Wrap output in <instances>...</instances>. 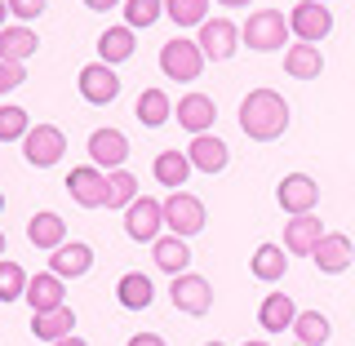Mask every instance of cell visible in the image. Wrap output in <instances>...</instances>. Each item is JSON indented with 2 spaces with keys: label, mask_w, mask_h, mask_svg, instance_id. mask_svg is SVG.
<instances>
[{
  "label": "cell",
  "mask_w": 355,
  "mask_h": 346,
  "mask_svg": "<svg viewBox=\"0 0 355 346\" xmlns=\"http://www.w3.org/2000/svg\"><path fill=\"white\" fill-rule=\"evenodd\" d=\"M240 129L249 133L253 142H275L288 129V103L275 89H253L240 103Z\"/></svg>",
  "instance_id": "1"
},
{
  "label": "cell",
  "mask_w": 355,
  "mask_h": 346,
  "mask_svg": "<svg viewBox=\"0 0 355 346\" xmlns=\"http://www.w3.org/2000/svg\"><path fill=\"white\" fill-rule=\"evenodd\" d=\"M240 40L249 44L253 53H275V49H284V40H288V18L280 9H258V14H249V22L240 27Z\"/></svg>",
  "instance_id": "2"
},
{
  "label": "cell",
  "mask_w": 355,
  "mask_h": 346,
  "mask_svg": "<svg viewBox=\"0 0 355 346\" xmlns=\"http://www.w3.org/2000/svg\"><path fill=\"white\" fill-rule=\"evenodd\" d=\"M164 227L182 240L200 236L205 231V200L191 191H169V200H164Z\"/></svg>",
  "instance_id": "3"
},
{
  "label": "cell",
  "mask_w": 355,
  "mask_h": 346,
  "mask_svg": "<svg viewBox=\"0 0 355 346\" xmlns=\"http://www.w3.org/2000/svg\"><path fill=\"white\" fill-rule=\"evenodd\" d=\"M67 191H71L76 205L85 209H107L111 205V182L98 164H85V169H71L67 173Z\"/></svg>",
  "instance_id": "4"
},
{
  "label": "cell",
  "mask_w": 355,
  "mask_h": 346,
  "mask_svg": "<svg viewBox=\"0 0 355 346\" xmlns=\"http://www.w3.org/2000/svg\"><path fill=\"white\" fill-rule=\"evenodd\" d=\"M200 49H205V58H214V62H227L231 53L240 49V22H231V18H205L200 22Z\"/></svg>",
  "instance_id": "5"
},
{
  "label": "cell",
  "mask_w": 355,
  "mask_h": 346,
  "mask_svg": "<svg viewBox=\"0 0 355 346\" xmlns=\"http://www.w3.org/2000/svg\"><path fill=\"white\" fill-rule=\"evenodd\" d=\"M160 67H164L169 80H196L205 71V49L196 40H169L160 49Z\"/></svg>",
  "instance_id": "6"
},
{
  "label": "cell",
  "mask_w": 355,
  "mask_h": 346,
  "mask_svg": "<svg viewBox=\"0 0 355 346\" xmlns=\"http://www.w3.org/2000/svg\"><path fill=\"white\" fill-rule=\"evenodd\" d=\"M288 31H293L297 40H306V44L324 40L333 31L329 5H320V0H302V5H293V9H288Z\"/></svg>",
  "instance_id": "7"
},
{
  "label": "cell",
  "mask_w": 355,
  "mask_h": 346,
  "mask_svg": "<svg viewBox=\"0 0 355 346\" xmlns=\"http://www.w3.org/2000/svg\"><path fill=\"white\" fill-rule=\"evenodd\" d=\"M160 227H164V200H151V196H138L133 205L125 209V231L129 240H160Z\"/></svg>",
  "instance_id": "8"
},
{
  "label": "cell",
  "mask_w": 355,
  "mask_h": 346,
  "mask_svg": "<svg viewBox=\"0 0 355 346\" xmlns=\"http://www.w3.org/2000/svg\"><path fill=\"white\" fill-rule=\"evenodd\" d=\"M67 151V138L58 125H36L22 138V155H27V164H36V169H49V164H58Z\"/></svg>",
  "instance_id": "9"
},
{
  "label": "cell",
  "mask_w": 355,
  "mask_h": 346,
  "mask_svg": "<svg viewBox=\"0 0 355 346\" xmlns=\"http://www.w3.org/2000/svg\"><path fill=\"white\" fill-rule=\"evenodd\" d=\"M275 200H280L284 214L302 218V214H315V205H320V187H315V178H311V173H288L284 182L275 187Z\"/></svg>",
  "instance_id": "10"
},
{
  "label": "cell",
  "mask_w": 355,
  "mask_h": 346,
  "mask_svg": "<svg viewBox=\"0 0 355 346\" xmlns=\"http://www.w3.org/2000/svg\"><path fill=\"white\" fill-rule=\"evenodd\" d=\"M169 302L182 311V315H205L209 306H214V288H209L205 275H173L169 284Z\"/></svg>",
  "instance_id": "11"
},
{
  "label": "cell",
  "mask_w": 355,
  "mask_h": 346,
  "mask_svg": "<svg viewBox=\"0 0 355 346\" xmlns=\"http://www.w3.org/2000/svg\"><path fill=\"white\" fill-rule=\"evenodd\" d=\"M116 94H120L116 67H107V62H89V67H80V98H85V103L107 107V103H116Z\"/></svg>",
  "instance_id": "12"
},
{
  "label": "cell",
  "mask_w": 355,
  "mask_h": 346,
  "mask_svg": "<svg viewBox=\"0 0 355 346\" xmlns=\"http://www.w3.org/2000/svg\"><path fill=\"white\" fill-rule=\"evenodd\" d=\"M89 155H94L98 169H120V164L129 160V138L120 129H94L89 133Z\"/></svg>",
  "instance_id": "13"
},
{
  "label": "cell",
  "mask_w": 355,
  "mask_h": 346,
  "mask_svg": "<svg viewBox=\"0 0 355 346\" xmlns=\"http://www.w3.org/2000/svg\"><path fill=\"white\" fill-rule=\"evenodd\" d=\"M320 240H324V227H320L315 214L288 218V227H284V253H293V258H311V253L320 249Z\"/></svg>",
  "instance_id": "14"
},
{
  "label": "cell",
  "mask_w": 355,
  "mask_h": 346,
  "mask_svg": "<svg viewBox=\"0 0 355 346\" xmlns=\"http://www.w3.org/2000/svg\"><path fill=\"white\" fill-rule=\"evenodd\" d=\"M89 266H94V249H89L85 240H67V244H58V249L49 253V271L62 275V280L89 275Z\"/></svg>",
  "instance_id": "15"
},
{
  "label": "cell",
  "mask_w": 355,
  "mask_h": 346,
  "mask_svg": "<svg viewBox=\"0 0 355 346\" xmlns=\"http://www.w3.org/2000/svg\"><path fill=\"white\" fill-rule=\"evenodd\" d=\"M218 120V103L209 94H187L178 98V125H182L187 133H209Z\"/></svg>",
  "instance_id": "16"
},
{
  "label": "cell",
  "mask_w": 355,
  "mask_h": 346,
  "mask_svg": "<svg viewBox=\"0 0 355 346\" xmlns=\"http://www.w3.org/2000/svg\"><path fill=\"white\" fill-rule=\"evenodd\" d=\"M187 155H191V169L209 173V178L222 173V169H227V160H231L227 142L214 138V133H196V138H191V151H187Z\"/></svg>",
  "instance_id": "17"
},
{
  "label": "cell",
  "mask_w": 355,
  "mask_h": 346,
  "mask_svg": "<svg viewBox=\"0 0 355 346\" xmlns=\"http://www.w3.org/2000/svg\"><path fill=\"white\" fill-rule=\"evenodd\" d=\"M315 258V266L324 275H342L351 266V258H355V249H351V240L342 236V231H324V240H320V249L311 253Z\"/></svg>",
  "instance_id": "18"
},
{
  "label": "cell",
  "mask_w": 355,
  "mask_h": 346,
  "mask_svg": "<svg viewBox=\"0 0 355 346\" xmlns=\"http://www.w3.org/2000/svg\"><path fill=\"white\" fill-rule=\"evenodd\" d=\"M116 297H120V306L125 311H147L155 302V284H151V275H142V271H125L120 275V284H116Z\"/></svg>",
  "instance_id": "19"
},
{
  "label": "cell",
  "mask_w": 355,
  "mask_h": 346,
  "mask_svg": "<svg viewBox=\"0 0 355 346\" xmlns=\"http://www.w3.org/2000/svg\"><path fill=\"white\" fill-rule=\"evenodd\" d=\"M31 333H36L40 342H62L76 333V311L67 306H53V311H40V315H31Z\"/></svg>",
  "instance_id": "20"
},
{
  "label": "cell",
  "mask_w": 355,
  "mask_h": 346,
  "mask_svg": "<svg viewBox=\"0 0 355 346\" xmlns=\"http://www.w3.org/2000/svg\"><path fill=\"white\" fill-rule=\"evenodd\" d=\"M284 71L293 76V80H315V76L324 71V58H320L315 44L297 40V44H288V49H284Z\"/></svg>",
  "instance_id": "21"
},
{
  "label": "cell",
  "mask_w": 355,
  "mask_h": 346,
  "mask_svg": "<svg viewBox=\"0 0 355 346\" xmlns=\"http://www.w3.org/2000/svg\"><path fill=\"white\" fill-rule=\"evenodd\" d=\"M27 306L36 311H53V306H62V275H53V271H40V275H31V284H27Z\"/></svg>",
  "instance_id": "22"
},
{
  "label": "cell",
  "mask_w": 355,
  "mask_h": 346,
  "mask_svg": "<svg viewBox=\"0 0 355 346\" xmlns=\"http://www.w3.org/2000/svg\"><path fill=\"white\" fill-rule=\"evenodd\" d=\"M40 49L31 27H0V62H27Z\"/></svg>",
  "instance_id": "23"
},
{
  "label": "cell",
  "mask_w": 355,
  "mask_h": 346,
  "mask_svg": "<svg viewBox=\"0 0 355 346\" xmlns=\"http://www.w3.org/2000/svg\"><path fill=\"white\" fill-rule=\"evenodd\" d=\"M133 116H138L147 129H160V125H169V116H173V103H169V94H164V89H142V94H138V107H133Z\"/></svg>",
  "instance_id": "24"
},
{
  "label": "cell",
  "mask_w": 355,
  "mask_h": 346,
  "mask_svg": "<svg viewBox=\"0 0 355 346\" xmlns=\"http://www.w3.org/2000/svg\"><path fill=\"white\" fill-rule=\"evenodd\" d=\"M27 240L36 244V249H58V244H67V222L58 214H36L27 222Z\"/></svg>",
  "instance_id": "25"
},
{
  "label": "cell",
  "mask_w": 355,
  "mask_h": 346,
  "mask_svg": "<svg viewBox=\"0 0 355 346\" xmlns=\"http://www.w3.org/2000/svg\"><path fill=\"white\" fill-rule=\"evenodd\" d=\"M191 173L196 169H191V155H187V151H160V155H155V178H160L169 191H182V182Z\"/></svg>",
  "instance_id": "26"
},
{
  "label": "cell",
  "mask_w": 355,
  "mask_h": 346,
  "mask_svg": "<svg viewBox=\"0 0 355 346\" xmlns=\"http://www.w3.org/2000/svg\"><path fill=\"white\" fill-rule=\"evenodd\" d=\"M293 320H297V306L288 302L284 293H271V297H262L258 325H262L266 333H284V329H293Z\"/></svg>",
  "instance_id": "27"
},
{
  "label": "cell",
  "mask_w": 355,
  "mask_h": 346,
  "mask_svg": "<svg viewBox=\"0 0 355 346\" xmlns=\"http://www.w3.org/2000/svg\"><path fill=\"white\" fill-rule=\"evenodd\" d=\"M155 266L164 275H182L191 266V244L182 236H169V240H155Z\"/></svg>",
  "instance_id": "28"
},
{
  "label": "cell",
  "mask_w": 355,
  "mask_h": 346,
  "mask_svg": "<svg viewBox=\"0 0 355 346\" xmlns=\"http://www.w3.org/2000/svg\"><path fill=\"white\" fill-rule=\"evenodd\" d=\"M133 27H107L103 36H98V58H103L107 67L111 62H125V58H133Z\"/></svg>",
  "instance_id": "29"
},
{
  "label": "cell",
  "mask_w": 355,
  "mask_h": 346,
  "mask_svg": "<svg viewBox=\"0 0 355 346\" xmlns=\"http://www.w3.org/2000/svg\"><path fill=\"white\" fill-rule=\"evenodd\" d=\"M284 271H288V253L280 244H258L253 249V275L258 280H280Z\"/></svg>",
  "instance_id": "30"
},
{
  "label": "cell",
  "mask_w": 355,
  "mask_h": 346,
  "mask_svg": "<svg viewBox=\"0 0 355 346\" xmlns=\"http://www.w3.org/2000/svg\"><path fill=\"white\" fill-rule=\"evenodd\" d=\"M293 333H297V342H302V346H324L333 329H329L324 311H297V320H293Z\"/></svg>",
  "instance_id": "31"
},
{
  "label": "cell",
  "mask_w": 355,
  "mask_h": 346,
  "mask_svg": "<svg viewBox=\"0 0 355 346\" xmlns=\"http://www.w3.org/2000/svg\"><path fill=\"white\" fill-rule=\"evenodd\" d=\"M27 284H31V275L22 271L18 262L0 258V302H18V297H27Z\"/></svg>",
  "instance_id": "32"
},
{
  "label": "cell",
  "mask_w": 355,
  "mask_h": 346,
  "mask_svg": "<svg viewBox=\"0 0 355 346\" xmlns=\"http://www.w3.org/2000/svg\"><path fill=\"white\" fill-rule=\"evenodd\" d=\"M107 182H111V205L107 209H129L133 200H138V178H133L129 169H111Z\"/></svg>",
  "instance_id": "33"
},
{
  "label": "cell",
  "mask_w": 355,
  "mask_h": 346,
  "mask_svg": "<svg viewBox=\"0 0 355 346\" xmlns=\"http://www.w3.org/2000/svg\"><path fill=\"white\" fill-rule=\"evenodd\" d=\"M164 14H169L178 27H200L209 14V0H164Z\"/></svg>",
  "instance_id": "34"
},
{
  "label": "cell",
  "mask_w": 355,
  "mask_h": 346,
  "mask_svg": "<svg viewBox=\"0 0 355 346\" xmlns=\"http://www.w3.org/2000/svg\"><path fill=\"white\" fill-rule=\"evenodd\" d=\"M31 133V120L22 107H0V142H18Z\"/></svg>",
  "instance_id": "35"
},
{
  "label": "cell",
  "mask_w": 355,
  "mask_h": 346,
  "mask_svg": "<svg viewBox=\"0 0 355 346\" xmlns=\"http://www.w3.org/2000/svg\"><path fill=\"white\" fill-rule=\"evenodd\" d=\"M164 14V0H125V27H151Z\"/></svg>",
  "instance_id": "36"
},
{
  "label": "cell",
  "mask_w": 355,
  "mask_h": 346,
  "mask_svg": "<svg viewBox=\"0 0 355 346\" xmlns=\"http://www.w3.org/2000/svg\"><path fill=\"white\" fill-rule=\"evenodd\" d=\"M22 80H27V67L22 62H0V94H14Z\"/></svg>",
  "instance_id": "37"
},
{
  "label": "cell",
  "mask_w": 355,
  "mask_h": 346,
  "mask_svg": "<svg viewBox=\"0 0 355 346\" xmlns=\"http://www.w3.org/2000/svg\"><path fill=\"white\" fill-rule=\"evenodd\" d=\"M9 14L22 18V22H31V18L44 14V0H9Z\"/></svg>",
  "instance_id": "38"
},
{
  "label": "cell",
  "mask_w": 355,
  "mask_h": 346,
  "mask_svg": "<svg viewBox=\"0 0 355 346\" xmlns=\"http://www.w3.org/2000/svg\"><path fill=\"white\" fill-rule=\"evenodd\" d=\"M129 346H164V338H160V333H133Z\"/></svg>",
  "instance_id": "39"
},
{
  "label": "cell",
  "mask_w": 355,
  "mask_h": 346,
  "mask_svg": "<svg viewBox=\"0 0 355 346\" xmlns=\"http://www.w3.org/2000/svg\"><path fill=\"white\" fill-rule=\"evenodd\" d=\"M85 5H89V9H98V14H107V9H116L120 0H85Z\"/></svg>",
  "instance_id": "40"
},
{
  "label": "cell",
  "mask_w": 355,
  "mask_h": 346,
  "mask_svg": "<svg viewBox=\"0 0 355 346\" xmlns=\"http://www.w3.org/2000/svg\"><path fill=\"white\" fill-rule=\"evenodd\" d=\"M53 346H89V342H80V338L71 333V338H62V342H53Z\"/></svg>",
  "instance_id": "41"
},
{
  "label": "cell",
  "mask_w": 355,
  "mask_h": 346,
  "mask_svg": "<svg viewBox=\"0 0 355 346\" xmlns=\"http://www.w3.org/2000/svg\"><path fill=\"white\" fill-rule=\"evenodd\" d=\"M5 18H9V0H0V27H5Z\"/></svg>",
  "instance_id": "42"
},
{
  "label": "cell",
  "mask_w": 355,
  "mask_h": 346,
  "mask_svg": "<svg viewBox=\"0 0 355 346\" xmlns=\"http://www.w3.org/2000/svg\"><path fill=\"white\" fill-rule=\"evenodd\" d=\"M218 5H227V9H240V5H249V0H218Z\"/></svg>",
  "instance_id": "43"
},
{
  "label": "cell",
  "mask_w": 355,
  "mask_h": 346,
  "mask_svg": "<svg viewBox=\"0 0 355 346\" xmlns=\"http://www.w3.org/2000/svg\"><path fill=\"white\" fill-rule=\"evenodd\" d=\"M0 258H5V236H0Z\"/></svg>",
  "instance_id": "44"
},
{
  "label": "cell",
  "mask_w": 355,
  "mask_h": 346,
  "mask_svg": "<svg viewBox=\"0 0 355 346\" xmlns=\"http://www.w3.org/2000/svg\"><path fill=\"white\" fill-rule=\"evenodd\" d=\"M244 346H266V342H244Z\"/></svg>",
  "instance_id": "45"
},
{
  "label": "cell",
  "mask_w": 355,
  "mask_h": 346,
  "mask_svg": "<svg viewBox=\"0 0 355 346\" xmlns=\"http://www.w3.org/2000/svg\"><path fill=\"white\" fill-rule=\"evenodd\" d=\"M205 346H222V342H205Z\"/></svg>",
  "instance_id": "46"
},
{
  "label": "cell",
  "mask_w": 355,
  "mask_h": 346,
  "mask_svg": "<svg viewBox=\"0 0 355 346\" xmlns=\"http://www.w3.org/2000/svg\"><path fill=\"white\" fill-rule=\"evenodd\" d=\"M0 209H5V196H0Z\"/></svg>",
  "instance_id": "47"
},
{
  "label": "cell",
  "mask_w": 355,
  "mask_h": 346,
  "mask_svg": "<svg viewBox=\"0 0 355 346\" xmlns=\"http://www.w3.org/2000/svg\"><path fill=\"white\" fill-rule=\"evenodd\" d=\"M320 5H329V0H320Z\"/></svg>",
  "instance_id": "48"
}]
</instances>
